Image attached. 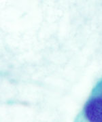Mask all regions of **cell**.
I'll use <instances>...</instances> for the list:
<instances>
[{"instance_id": "obj_1", "label": "cell", "mask_w": 102, "mask_h": 122, "mask_svg": "<svg viewBox=\"0 0 102 122\" xmlns=\"http://www.w3.org/2000/svg\"><path fill=\"white\" fill-rule=\"evenodd\" d=\"M84 115L89 122H102V98L93 97L86 102Z\"/></svg>"}]
</instances>
